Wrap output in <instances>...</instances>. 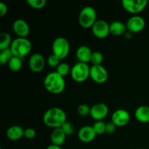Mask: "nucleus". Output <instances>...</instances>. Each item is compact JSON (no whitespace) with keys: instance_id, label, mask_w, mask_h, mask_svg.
I'll return each mask as SVG.
<instances>
[{"instance_id":"nucleus-5","label":"nucleus","mask_w":149,"mask_h":149,"mask_svg":"<svg viewBox=\"0 0 149 149\" xmlns=\"http://www.w3.org/2000/svg\"><path fill=\"white\" fill-rule=\"evenodd\" d=\"M90 67L88 64L78 62L73 65L70 74L74 81L81 83L85 81L90 77Z\"/></svg>"},{"instance_id":"nucleus-26","label":"nucleus","mask_w":149,"mask_h":149,"mask_svg":"<svg viewBox=\"0 0 149 149\" xmlns=\"http://www.w3.org/2000/svg\"><path fill=\"white\" fill-rule=\"evenodd\" d=\"M106 123L104 121H97L93 125V128L97 135H103L106 132Z\"/></svg>"},{"instance_id":"nucleus-4","label":"nucleus","mask_w":149,"mask_h":149,"mask_svg":"<svg viewBox=\"0 0 149 149\" xmlns=\"http://www.w3.org/2000/svg\"><path fill=\"white\" fill-rule=\"evenodd\" d=\"M97 13L91 6H86L80 11L79 15V23L84 29L92 28L97 21Z\"/></svg>"},{"instance_id":"nucleus-22","label":"nucleus","mask_w":149,"mask_h":149,"mask_svg":"<svg viewBox=\"0 0 149 149\" xmlns=\"http://www.w3.org/2000/svg\"><path fill=\"white\" fill-rule=\"evenodd\" d=\"M12 37L10 33L2 32L0 33V50L10 48L12 45Z\"/></svg>"},{"instance_id":"nucleus-32","label":"nucleus","mask_w":149,"mask_h":149,"mask_svg":"<svg viewBox=\"0 0 149 149\" xmlns=\"http://www.w3.org/2000/svg\"><path fill=\"white\" fill-rule=\"evenodd\" d=\"M116 125L112 122H109L106 123V133L107 134H113L116 131Z\"/></svg>"},{"instance_id":"nucleus-28","label":"nucleus","mask_w":149,"mask_h":149,"mask_svg":"<svg viewBox=\"0 0 149 149\" xmlns=\"http://www.w3.org/2000/svg\"><path fill=\"white\" fill-rule=\"evenodd\" d=\"M45 0H27V4L33 9H42L46 4Z\"/></svg>"},{"instance_id":"nucleus-21","label":"nucleus","mask_w":149,"mask_h":149,"mask_svg":"<svg viewBox=\"0 0 149 149\" xmlns=\"http://www.w3.org/2000/svg\"><path fill=\"white\" fill-rule=\"evenodd\" d=\"M9 69L13 72H17L20 71L23 65V58L13 56L7 63Z\"/></svg>"},{"instance_id":"nucleus-1","label":"nucleus","mask_w":149,"mask_h":149,"mask_svg":"<svg viewBox=\"0 0 149 149\" xmlns=\"http://www.w3.org/2000/svg\"><path fill=\"white\" fill-rule=\"evenodd\" d=\"M43 122L49 127L61 128L67 122L66 113L61 108H50L44 113Z\"/></svg>"},{"instance_id":"nucleus-34","label":"nucleus","mask_w":149,"mask_h":149,"mask_svg":"<svg viewBox=\"0 0 149 149\" xmlns=\"http://www.w3.org/2000/svg\"><path fill=\"white\" fill-rule=\"evenodd\" d=\"M125 38H126L127 39H132V33H131V32H130V31L126 32V33H125Z\"/></svg>"},{"instance_id":"nucleus-8","label":"nucleus","mask_w":149,"mask_h":149,"mask_svg":"<svg viewBox=\"0 0 149 149\" xmlns=\"http://www.w3.org/2000/svg\"><path fill=\"white\" fill-rule=\"evenodd\" d=\"M90 77L95 83L103 84L107 81L109 74L106 68L102 65H92L90 67Z\"/></svg>"},{"instance_id":"nucleus-33","label":"nucleus","mask_w":149,"mask_h":149,"mask_svg":"<svg viewBox=\"0 0 149 149\" xmlns=\"http://www.w3.org/2000/svg\"><path fill=\"white\" fill-rule=\"evenodd\" d=\"M7 13V6L4 2H0V17H3Z\"/></svg>"},{"instance_id":"nucleus-20","label":"nucleus","mask_w":149,"mask_h":149,"mask_svg":"<svg viewBox=\"0 0 149 149\" xmlns=\"http://www.w3.org/2000/svg\"><path fill=\"white\" fill-rule=\"evenodd\" d=\"M135 119L141 123L149 122V107L147 106H141L135 111Z\"/></svg>"},{"instance_id":"nucleus-27","label":"nucleus","mask_w":149,"mask_h":149,"mask_svg":"<svg viewBox=\"0 0 149 149\" xmlns=\"http://www.w3.org/2000/svg\"><path fill=\"white\" fill-rule=\"evenodd\" d=\"M61 128L63 130L66 136L72 135L75 132V127H74V125L70 122H65Z\"/></svg>"},{"instance_id":"nucleus-3","label":"nucleus","mask_w":149,"mask_h":149,"mask_svg":"<svg viewBox=\"0 0 149 149\" xmlns=\"http://www.w3.org/2000/svg\"><path fill=\"white\" fill-rule=\"evenodd\" d=\"M32 49L31 42L27 38L17 37L13 39L10 49L13 56L23 58L31 52Z\"/></svg>"},{"instance_id":"nucleus-7","label":"nucleus","mask_w":149,"mask_h":149,"mask_svg":"<svg viewBox=\"0 0 149 149\" xmlns=\"http://www.w3.org/2000/svg\"><path fill=\"white\" fill-rule=\"evenodd\" d=\"M148 2L147 0H123L122 4L127 12L137 15L146 7Z\"/></svg>"},{"instance_id":"nucleus-9","label":"nucleus","mask_w":149,"mask_h":149,"mask_svg":"<svg viewBox=\"0 0 149 149\" xmlns=\"http://www.w3.org/2000/svg\"><path fill=\"white\" fill-rule=\"evenodd\" d=\"M92 32L95 37L104 39L110 33L109 23L104 20H97L91 28Z\"/></svg>"},{"instance_id":"nucleus-15","label":"nucleus","mask_w":149,"mask_h":149,"mask_svg":"<svg viewBox=\"0 0 149 149\" xmlns=\"http://www.w3.org/2000/svg\"><path fill=\"white\" fill-rule=\"evenodd\" d=\"M96 135L97 134L93 126H83L78 131V138L83 143L92 142L95 140Z\"/></svg>"},{"instance_id":"nucleus-29","label":"nucleus","mask_w":149,"mask_h":149,"mask_svg":"<svg viewBox=\"0 0 149 149\" xmlns=\"http://www.w3.org/2000/svg\"><path fill=\"white\" fill-rule=\"evenodd\" d=\"M90 109L91 108L88 105L85 104V103H82V104H80L77 107V113L79 116L84 117V116H87V115H90Z\"/></svg>"},{"instance_id":"nucleus-12","label":"nucleus","mask_w":149,"mask_h":149,"mask_svg":"<svg viewBox=\"0 0 149 149\" xmlns=\"http://www.w3.org/2000/svg\"><path fill=\"white\" fill-rule=\"evenodd\" d=\"M45 65V60L43 55L39 53H33L29 60V67L31 71L39 73L44 69Z\"/></svg>"},{"instance_id":"nucleus-14","label":"nucleus","mask_w":149,"mask_h":149,"mask_svg":"<svg viewBox=\"0 0 149 149\" xmlns=\"http://www.w3.org/2000/svg\"><path fill=\"white\" fill-rule=\"evenodd\" d=\"M13 31L17 37L26 38L30 33V27L26 20L23 19H17L15 20L13 24Z\"/></svg>"},{"instance_id":"nucleus-11","label":"nucleus","mask_w":149,"mask_h":149,"mask_svg":"<svg viewBox=\"0 0 149 149\" xmlns=\"http://www.w3.org/2000/svg\"><path fill=\"white\" fill-rule=\"evenodd\" d=\"M109 113V108L103 103H96L90 109V116L92 119L97 121H103Z\"/></svg>"},{"instance_id":"nucleus-19","label":"nucleus","mask_w":149,"mask_h":149,"mask_svg":"<svg viewBox=\"0 0 149 149\" xmlns=\"http://www.w3.org/2000/svg\"><path fill=\"white\" fill-rule=\"evenodd\" d=\"M109 29H110V33L113 36H121L126 33L127 29L126 24L121 21H113L109 24Z\"/></svg>"},{"instance_id":"nucleus-2","label":"nucleus","mask_w":149,"mask_h":149,"mask_svg":"<svg viewBox=\"0 0 149 149\" xmlns=\"http://www.w3.org/2000/svg\"><path fill=\"white\" fill-rule=\"evenodd\" d=\"M44 86L49 93L60 94L65 90V79L56 71H52L46 75L44 79Z\"/></svg>"},{"instance_id":"nucleus-30","label":"nucleus","mask_w":149,"mask_h":149,"mask_svg":"<svg viewBox=\"0 0 149 149\" xmlns=\"http://www.w3.org/2000/svg\"><path fill=\"white\" fill-rule=\"evenodd\" d=\"M60 63H61V60L53 54L50 55L47 58V64L49 66L52 67V68H55V67L57 68Z\"/></svg>"},{"instance_id":"nucleus-18","label":"nucleus","mask_w":149,"mask_h":149,"mask_svg":"<svg viewBox=\"0 0 149 149\" xmlns=\"http://www.w3.org/2000/svg\"><path fill=\"white\" fill-rule=\"evenodd\" d=\"M66 135L61 128H55L52 130L50 135L52 144L58 146H61L65 143Z\"/></svg>"},{"instance_id":"nucleus-6","label":"nucleus","mask_w":149,"mask_h":149,"mask_svg":"<svg viewBox=\"0 0 149 149\" xmlns=\"http://www.w3.org/2000/svg\"><path fill=\"white\" fill-rule=\"evenodd\" d=\"M52 54L63 60L68 56L70 51V44L64 37H58L53 41L52 45Z\"/></svg>"},{"instance_id":"nucleus-24","label":"nucleus","mask_w":149,"mask_h":149,"mask_svg":"<svg viewBox=\"0 0 149 149\" xmlns=\"http://www.w3.org/2000/svg\"><path fill=\"white\" fill-rule=\"evenodd\" d=\"M71 68H70L69 65L67 63H61L58 67L56 68V72L63 77H65L68 75L69 73H71Z\"/></svg>"},{"instance_id":"nucleus-36","label":"nucleus","mask_w":149,"mask_h":149,"mask_svg":"<svg viewBox=\"0 0 149 149\" xmlns=\"http://www.w3.org/2000/svg\"><path fill=\"white\" fill-rule=\"evenodd\" d=\"M138 149H146V148H138Z\"/></svg>"},{"instance_id":"nucleus-23","label":"nucleus","mask_w":149,"mask_h":149,"mask_svg":"<svg viewBox=\"0 0 149 149\" xmlns=\"http://www.w3.org/2000/svg\"><path fill=\"white\" fill-rule=\"evenodd\" d=\"M13 57V52H12L10 48L0 50V64L3 65L6 63H8L10 60Z\"/></svg>"},{"instance_id":"nucleus-17","label":"nucleus","mask_w":149,"mask_h":149,"mask_svg":"<svg viewBox=\"0 0 149 149\" xmlns=\"http://www.w3.org/2000/svg\"><path fill=\"white\" fill-rule=\"evenodd\" d=\"M24 131L25 130H23L22 127L19 125H13L7 129L6 135L10 141H16L24 136Z\"/></svg>"},{"instance_id":"nucleus-35","label":"nucleus","mask_w":149,"mask_h":149,"mask_svg":"<svg viewBox=\"0 0 149 149\" xmlns=\"http://www.w3.org/2000/svg\"><path fill=\"white\" fill-rule=\"evenodd\" d=\"M46 149H62L61 146H58L53 145V144H51L50 146L47 147Z\"/></svg>"},{"instance_id":"nucleus-13","label":"nucleus","mask_w":149,"mask_h":149,"mask_svg":"<svg viewBox=\"0 0 149 149\" xmlns=\"http://www.w3.org/2000/svg\"><path fill=\"white\" fill-rule=\"evenodd\" d=\"M130 120V115L125 109H117L111 115V122L116 127H123L127 125Z\"/></svg>"},{"instance_id":"nucleus-25","label":"nucleus","mask_w":149,"mask_h":149,"mask_svg":"<svg viewBox=\"0 0 149 149\" xmlns=\"http://www.w3.org/2000/svg\"><path fill=\"white\" fill-rule=\"evenodd\" d=\"M103 61V54L98 51H95L93 52V55L91 57V61L90 62L93 63V65H101Z\"/></svg>"},{"instance_id":"nucleus-31","label":"nucleus","mask_w":149,"mask_h":149,"mask_svg":"<svg viewBox=\"0 0 149 149\" xmlns=\"http://www.w3.org/2000/svg\"><path fill=\"white\" fill-rule=\"evenodd\" d=\"M36 135V131L33 128H27L24 131V137L28 139H33V138H35Z\"/></svg>"},{"instance_id":"nucleus-10","label":"nucleus","mask_w":149,"mask_h":149,"mask_svg":"<svg viewBox=\"0 0 149 149\" xmlns=\"http://www.w3.org/2000/svg\"><path fill=\"white\" fill-rule=\"evenodd\" d=\"M128 31L132 33L142 31L146 26V21L143 17L140 15H133L130 17L126 23Z\"/></svg>"},{"instance_id":"nucleus-16","label":"nucleus","mask_w":149,"mask_h":149,"mask_svg":"<svg viewBox=\"0 0 149 149\" xmlns=\"http://www.w3.org/2000/svg\"><path fill=\"white\" fill-rule=\"evenodd\" d=\"M93 51L91 50L90 47L87 45H81L79 47L76 52V56L78 59L79 62L87 63L90 62L91 61V57L93 55Z\"/></svg>"}]
</instances>
